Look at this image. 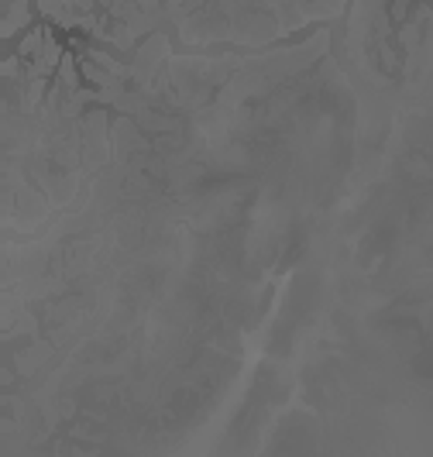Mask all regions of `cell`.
<instances>
[{
  "label": "cell",
  "instance_id": "2",
  "mask_svg": "<svg viewBox=\"0 0 433 457\" xmlns=\"http://www.w3.org/2000/svg\"><path fill=\"white\" fill-rule=\"evenodd\" d=\"M38 48H45V31H31V35H28V38L21 41V56H28V59H38L41 52Z\"/></svg>",
  "mask_w": 433,
  "mask_h": 457
},
{
  "label": "cell",
  "instance_id": "4",
  "mask_svg": "<svg viewBox=\"0 0 433 457\" xmlns=\"http://www.w3.org/2000/svg\"><path fill=\"white\" fill-rule=\"evenodd\" d=\"M406 4H409V0H395V4H392V21L406 18Z\"/></svg>",
  "mask_w": 433,
  "mask_h": 457
},
{
  "label": "cell",
  "instance_id": "5",
  "mask_svg": "<svg viewBox=\"0 0 433 457\" xmlns=\"http://www.w3.org/2000/svg\"><path fill=\"white\" fill-rule=\"evenodd\" d=\"M14 73H18V59H7V62H4V76H7V80H11V76H14Z\"/></svg>",
  "mask_w": 433,
  "mask_h": 457
},
{
  "label": "cell",
  "instance_id": "3",
  "mask_svg": "<svg viewBox=\"0 0 433 457\" xmlns=\"http://www.w3.org/2000/svg\"><path fill=\"white\" fill-rule=\"evenodd\" d=\"M59 73H62V80H66V86H69V90H76V86H79V83H76V65H73V59H69V56L62 59Z\"/></svg>",
  "mask_w": 433,
  "mask_h": 457
},
{
  "label": "cell",
  "instance_id": "1",
  "mask_svg": "<svg viewBox=\"0 0 433 457\" xmlns=\"http://www.w3.org/2000/svg\"><path fill=\"white\" fill-rule=\"evenodd\" d=\"M21 24H28V4H24V0H14V4H11V14H7L4 28H0V35H4V38H11Z\"/></svg>",
  "mask_w": 433,
  "mask_h": 457
}]
</instances>
